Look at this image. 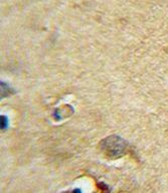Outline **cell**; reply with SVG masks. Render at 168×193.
Here are the masks:
<instances>
[{
	"label": "cell",
	"instance_id": "cell-1",
	"mask_svg": "<svg viewBox=\"0 0 168 193\" xmlns=\"http://www.w3.org/2000/svg\"><path fill=\"white\" fill-rule=\"evenodd\" d=\"M101 147L108 156L119 157L124 154L127 145L119 136H109L101 142Z\"/></svg>",
	"mask_w": 168,
	"mask_h": 193
}]
</instances>
